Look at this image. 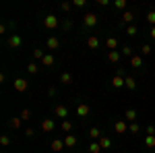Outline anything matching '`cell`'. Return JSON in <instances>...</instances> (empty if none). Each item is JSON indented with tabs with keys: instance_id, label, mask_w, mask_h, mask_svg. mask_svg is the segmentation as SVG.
Returning <instances> with one entry per match:
<instances>
[{
	"instance_id": "cell-1",
	"label": "cell",
	"mask_w": 155,
	"mask_h": 153,
	"mask_svg": "<svg viewBox=\"0 0 155 153\" xmlns=\"http://www.w3.org/2000/svg\"><path fill=\"white\" fill-rule=\"evenodd\" d=\"M83 23H85V27H95L97 25V15L95 12H87L83 17Z\"/></svg>"
},
{
	"instance_id": "cell-2",
	"label": "cell",
	"mask_w": 155,
	"mask_h": 153,
	"mask_svg": "<svg viewBox=\"0 0 155 153\" xmlns=\"http://www.w3.org/2000/svg\"><path fill=\"white\" fill-rule=\"evenodd\" d=\"M44 25H46L48 29H56V27H58V17H56V15H48V17L44 19Z\"/></svg>"
},
{
	"instance_id": "cell-3",
	"label": "cell",
	"mask_w": 155,
	"mask_h": 153,
	"mask_svg": "<svg viewBox=\"0 0 155 153\" xmlns=\"http://www.w3.org/2000/svg\"><path fill=\"white\" fill-rule=\"evenodd\" d=\"M6 44H8V48H12V50H15V48H19L21 44H23V39H21V35L12 33V35L8 37V42H6Z\"/></svg>"
},
{
	"instance_id": "cell-4",
	"label": "cell",
	"mask_w": 155,
	"mask_h": 153,
	"mask_svg": "<svg viewBox=\"0 0 155 153\" xmlns=\"http://www.w3.org/2000/svg\"><path fill=\"white\" fill-rule=\"evenodd\" d=\"M12 87H15L17 91H27V89H29V83L25 81V79H15Z\"/></svg>"
},
{
	"instance_id": "cell-5",
	"label": "cell",
	"mask_w": 155,
	"mask_h": 153,
	"mask_svg": "<svg viewBox=\"0 0 155 153\" xmlns=\"http://www.w3.org/2000/svg\"><path fill=\"white\" fill-rule=\"evenodd\" d=\"M50 147H52V151H56V153H62V149H64L66 145H64V141H62V139H54Z\"/></svg>"
},
{
	"instance_id": "cell-6",
	"label": "cell",
	"mask_w": 155,
	"mask_h": 153,
	"mask_svg": "<svg viewBox=\"0 0 155 153\" xmlns=\"http://www.w3.org/2000/svg\"><path fill=\"white\" fill-rule=\"evenodd\" d=\"M77 116L87 118L89 116V106H87V104H79V106H77Z\"/></svg>"
},
{
	"instance_id": "cell-7",
	"label": "cell",
	"mask_w": 155,
	"mask_h": 153,
	"mask_svg": "<svg viewBox=\"0 0 155 153\" xmlns=\"http://www.w3.org/2000/svg\"><path fill=\"white\" fill-rule=\"evenodd\" d=\"M41 130H44V132H52V130H54V120L46 118V120L41 122Z\"/></svg>"
},
{
	"instance_id": "cell-8",
	"label": "cell",
	"mask_w": 155,
	"mask_h": 153,
	"mask_svg": "<svg viewBox=\"0 0 155 153\" xmlns=\"http://www.w3.org/2000/svg\"><path fill=\"white\" fill-rule=\"evenodd\" d=\"M114 130H116V132H120V135H122V132H126V130H128V124H126V122H124V120H118V122H116V124H114Z\"/></svg>"
},
{
	"instance_id": "cell-9",
	"label": "cell",
	"mask_w": 155,
	"mask_h": 153,
	"mask_svg": "<svg viewBox=\"0 0 155 153\" xmlns=\"http://www.w3.org/2000/svg\"><path fill=\"white\" fill-rule=\"evenodd\" d=\"M54 114L64 120V118H66V114H68V110H66V106H56V108H54Z\"/></svg>"
},
{
	"instance_id": "cell-10",
	"label": "cell",
	"mask_w": 155,
	"mask_h": 153,
	"mask_svg": "<svg viewBox=\"0 0 155 153\" xmlns=\"http://www.w3.org/2000/svg\"><path fill=\"white\" fill-rule=\"evenodd\" d=\"M46 46H48L50 50H58V46H60V39H58V37H50L48 42H46Z\"/></svg>"
},
{
	"instance_id": "cell-11",
	"label": "cell",
	"mask_w": 155,
	"mask_h": 153,
	"mask_svg": "<svg viewBox=\"0 0 155 153\" xmlns=\"http://www.w3.org/2000/svg\"><path fill=\"white\" fill-rule=\"evenodd\" d=\"M112 87H116V89L124 87V79H122V75H116V77L112 79Z\"/></svg>"
},
{
	"instance_id": "cell-12",
	"label": "cell",
	"mask_w": 155,
	"mask_h": 153,
	"mask_svg": "<svg viewBox=\"0 0 155 153\" xmlns=\"http://www.w3.org/2000/svg\"><path fill=\"white\" fill-rule=\"evenodd\" d=\"M124 87H126L128 91H132V89L137 87V81H134L132 77H124Z\"/></svg>"
},
{
	"instance_id": "cell-13",
	"label": "cell",
	"mask_w": 155,
	"mask_h": 153,
	"mask_svg": "<svg viewBox=\"0 0 155 153\" xmlns=\"http://www.w3.org/2000/svg\"><path fill=\"white\" fill-rule=\"evenodd\" d=\"M130 66L141 68V66H143V56H132V58H130Z\"/></svg>"
},
{
	"instance_id": "cell-14",
	"label": "cell",
	"mask_w": 155,
	"mask_h": 153,
	"mask_svg": "<svg viewBox=\"0 0 155 153\" xmlns=\"http://www.w3.org/2000/svg\"><path fill=\"white\" fill-rule=\"evenodd\" d=\"M145 147H149V149L155 147V135H147L145 137Z\"/></svg>"
},
{
	"instance_id": "cell-15",
	"label": "cell",
	"mask_w": 155,
	"mask_h": 153,
	"mask_svg": "<svg viewBox=\"0 0 155 153\" xmlns=\"http://www.w3.org/2000/svg\"><path fill=\"white\" fill-rule=\"evenodd\" d=\"M89 137H91L93 141H97V139H101V130H99V128H95V126H93V128L89 130Z\"/></svg>"
},
{
	"instance_id": "cell-16",
	"label": "cell",
	"mask_w": 155,
	"mask_h": 153,
	"mask_svg": "<svg viewBox=\"0 0 155 153\" xmlns=\"http://www.w3.org/2000/svg\"><path fill=\"white\" fill-rule=\"evenodd\" d=\"M87 46H89V48H97V46H99V39H97L95 35H89V37H87Z\"/></svg>"
},
{
	"instance_id": "cell-17",
	"label": "cell",
	"mask_w": 155,
	"mask_h": 153,
	"mask_svg": "<svg viewBox=\"0 0 155 153\" xmlns=\"http://www.w3.org/2000/svg\"><path fill=\"white\" fill-rule=\"evenodd\" d=\"M41 64H44V66H52V64H54V56H52V54H46V56L41 58Z\"/></svg>"
},
{
	"instance_id": "cell-18",
	"label": "cell",
	"mask_w": 155,
	"mask_h": 153,
	"mask_svg": "<svg viewBox=\"0 0 155 153\" xmlns=\"http://www.w3.org/2000/svg\"><path fill=\"white\" fill-rule=\"evenodd\" d=\"M64 145H66V147H74V145H77V137H74V135H68V137L64 139Z\"/></svg>"
},
{
	"instance_id": "cell-19",
	"label": "cell",
	"mask_w": 155,
	"mask_h": 153,
	"mask_svg": "<svg viewBox=\"0 0 155 153\" xmlns=\"http://www.w3.org/2000/svg\"><path fill=\"white\" fill-rule=\"evenodd\" d=\"M60 81H62V85H71V81H72L71 72H62L60 75Z\"/></svg>"
},
{
	"instance_id": "cell-20",
	"label": "cell",
	"mask_w": 155,
	"mask_h": 153,
	"mask_svg": "<svg viewBox=\"0 0 155 153\" xmlns=\"http://www.w3.org/2000/svg\"><path fill=\"white\" fill-rule=\"evenodd\" d=\"M106 46H107V50H110V52H112V50H116V48H118V42H116V37H110V39L106 42Z\"/></svg>"
},
{
	"instance_id": "cell-21",
	"label": "cell",
	"mask_w": 155,
	"mask_h": 153,
	"mask_svg": "<svg viewBox=\"0 0 155 153\" xmlns=\"http://www.w3.org/2000/svg\"><path fill=\"white\" fill-rule=\"evenodd\" d=\"M107 60H110V62H118V60H120V52H116V50H112V52L107 54Z\"/></svg>"
},
{
	"instance_id": "cell-22",
	"label": "cell",
	"mask_w": 155,
	"mask_h": 153,
	"mask_svg": "<svg viewBox=\"0 0 155 153\" xmlns=\"http://www.w3.org/2000/svg\"><path fill=\"white\" fill-rule=\"evenodd\" d=\"M99 151H101V145H99L97 141H93L91 145H89V153H99Z\"/></svg>"
},
{
	"instance_id": "cell-23",
	"label": "cell",
	"mask_w": 155,
	"mask_h": 153,
	"mask_svg": "<svg viewBox=\"0 0 155 153\" xmlns=\"http://www.w3.org/2000/svg\"><path fill=\"white\" fill-rule=\"evenodd\" d=\"M122 21H124V23H132V21H134V15H132L130 11H126L122 15Z\"/></svg>"
},
{
	"instance_id": "cell-24",
	"label": "cell",
	"mask_w": 155,
	"mask_h": 153,
	"mask_svg": "<svg viewBox=\"0 0 155 153\" xmlns=\"http://www.w3.org/2000/svg\"><path fill=\"white\" fill-rule=\"evenodd\" d=\"M151 50H153V48L149 46V44H143V48H141V56H149Z\"/></svg>"
},
{
	"instance_id": "cell-25",
	"label": "cell",
	"mask_w": 155,
	"mask_h": 153,
	"mask_svg": "<svg viewBox=\"0 0 155 153\" xmlns=\"http://www.w3.org/2000/svg\"><path fill=\"white\" fill-rule=\"evenodd\" d=\"M8 126H12V128H19V126H21V118H11V120H8Z\"/></svg>"
},
{
	"instance_id": "cell-26",
	"label": "cell",
	"mask_w": 155,
	"mask_h": 153,
	"mask_svg": "<svg viewBox=\"0 0 155 153\" xmlns=\"http://www.w3.org/2000/svg\"><path fill=\"white\" fill-rule=\"evenodd\" d=\"M137 118V112L134 110H126V122H132Z\"/></svg>"
},
{
	"instance_id": "cell-27",
	"label": "cell",
	"mask_w": 155,
	"mask_h": 153,
	"mask_svg": "<svg viewBox=\"0 0 155 153\" xmlns=\"http://www.w3.org/2000/svg\"><path fill=\"white\" fill-rule=\"evenodd\" d=\"M99 145H101V149H106V147H110V145H112V141H110L107 137H101V139H99Z\"/></svg>"
},
{
	"instance_id": "cell-28",
	"label": "cell",
	"mask_w": 155,
	"mask_h": 153,
	"mask_svg": "<svg viewBox=\"0 0 155 153\" xmlns=\"http://www.w3.org/2000/svg\"><path fill=\"white\" fill-rule=\"evenodd\" d=\"M147 23H151L155 27V11H149V12H147Z\"/></svg>"
},
{
	"instance_id": "cell-29",
	"label": "cell",
	"mask_w": 155,
	"mask_h": 153,
	"mask_svg": "<svg viewBox=\"0 0 155 153\" xmlns=\"http://www.w3.org/2000/svg\"><path fill=\"white\" fill-rule=\"evenodd\" d=\"M0 143H2V147H8V145H11V139H8V135H2V137H0Z\"/></svg>"
},
{
	"instance_id": "cell-30",
	"label": "cell",
	"mask_w": 155,
	"mask_h": 153,
	"mask_svg": "<svg viewBox=\"0 0 155 153\" xmlns=\"http://www.w3.org/2000/svg\"><path fill=\"white\" fill-rule=\"evenodd\" d=\"M71 128H72L71 122H68V120H62V130H64V132H71Z\"/></svg>"
},
{
	"instance_id": "cell-31",
	"label": "cell",
	"mask_w": 155,
	"mask_h": 153,
	"mask_svg": "<svg viewBox=\"0 0 155 153\" xmlns=\"http://www.w3.org/2000/svg\"><path fill=\"white\" fill-rule=\"evenodd\" d=\"M122 56H128V58H132V48H130V46L122 48Z\"/></svg>"
},
{
	"instance_id": "cell-32",
	"label": "cell",
	"mask_w": 155,
	"mask_h": 153,
	"mask_svg": "<svg viewBox=\"0 0 155 153\" xmlns=\"http://www.w3.org/2000/svg\"><path fill=\"white\" fill-rule=\"evenodd\" d=\"M19 118H21V120H29V118H31V110H23Z\"/></svg>"
},
{
	"instance_id": "cell-33",
	"label": "cell",
	"mask_w": 155,
	"mask_h": 153,
	"mask_svg": "<svg viewBox=\"0 0 155 153\" xmlns=\"http://www.w3.org/2000/svg\"><path fill=\"white\" fill-rule=\"evenodd\" d=\"M27 71L31 72V75H35V72H37V64H35V62H29V66H27Z\"/></svg>"
},
{
	"instance_id": "cell-34",
	"label": "cell",
	"mask_w": 155,
	"mask_h": 153,
	"mask_svg": "<svg viewBox=\"0 0 155 153\" xmlns=\"http://www.w3.org/2000/svg\"><path fill=\"white\" fill-rule=\"evenodd\" d=\"M128 130H130L132 135H137V132H139V124H134V122H132L130 126H128Z\"/></svg>"
},
{
	"instance_id": "cell-35",
	"label": "cell",
	"mask_w": 155,
	"mask_h": 153,
	"mask_svg": "<svg viewBox=\"0 0 155 153\" xmlns=\"http://www.w3.org/2000/svg\"><path fill=\"white\" fill-rule=\"evenodd\" d=\"M114 6H116V8H124V6H126V2H124V0H116V2H114Z\"/></svg>"
},
{
	"instance_id": "cell-36",
	"label": "cell",
	"mask_w": 155,
	"mask_h": 153,
	"mask_svg": "<svg viewBox=\"0 0 155 153\" xmlns=\"http://www.w3.org/2000/svg\"><path fill=\"white\" fill-rule=\"evenodd\" d=\"M72 6H77V8H81V6H85V0H74V2H72Z\"/></svg>"
},
{
	"instance_id": "cell-37",
	"label": "cell",
	"mask_w": 155,
	"mask_h": 153,
	"mask_svg": "<svg viewBox=\"0 0 155 153\" xmlns=\"http://www.w3.org/2000/svg\"><path fill=\"white\" fill-rule=\"evenodd\" d=\"M33 56H35V58H44V56H46V54H44V52H41V50H33Z\"/></svg>"
},
{
	"instance_id": "cell-38",
	"label": "cell",
	"mask_w": 155,
	"mask_h": 153,
	"mask_svg": "<svg viewBox=\"0 0 155 153\" xmlns=\"http://www.w3.org/2000/svg\"><path fill=\"white\" fill-rule=\"evenodd\" d=\"M33 135H35L33 128H25V137H33Z\"/></svg>"
},
{
	"instance_id": "cell-39",
	"label": "cell",
	"mask_w": 155,
	"mask_h": 153,
	"mask_svg": "<svg viewBox=\"0 0 155 153\" xmlns=\"http://www.w3.org/2000/svg\"><path fill=\"white\" fill-rule=\"evenodd\" d=\"M128 35H137V27H134V25L128 27Z\"/></svg>"
},
{
	"instance_id": "cell-40",
	"label": "cell",
	"mask_w": 155,
	"mask_h": 153,
	"mask_svg": "<svg viewBox=\"0 0 155 153\" xmlns=\"http://www.w3.org/2000/svg\"><path fill=\"white\" fill-rule=\"evenodd\" d=\"M147 135H155V126H147Z\"/></svg>"
},
{
	"instance_id": "cell-41",
	"label": "cell",
	"mask_w": 155,
	"mask_h": 153,
	"mask_svg": "<svg viewBox=\"0 0 155 153\" xmlns=\"http://www.w3.org/2000/svg\"><path fill=\"white\" fill-rule=\"evenodd\" d=\"M151 37L155 39V27H151Z\"/></svg>"
},
{
	"instance_id": "cell-42",
	"label": "cell",
	"mask_w": 155,
	"mask_h": 153,
	"mask_svg": "<svg viewBox=\"0 0 155 153\" xmlns=\"http://www.w3.org/2000/svg\"><path fill=\"white\" fill-rule=\"evenodd\" d=\"M2 153H6V151H2Z\"/></svg>"
}]
</instances>
